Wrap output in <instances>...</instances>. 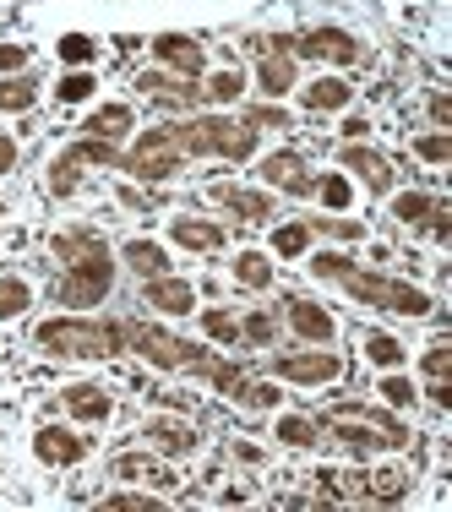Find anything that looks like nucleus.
<instances>
[{
  "label": "nucleus",
  "mask_w": 452,
  "mask_h": 512,
  "mask_svg": "<svg viewBox=\"0 0 452 512\" xmlns=\"http://www.w3.org/2000/svg\"><path fill=\"white\" fill-rule=\"evenodd\" d=\"M28 60V44H0V71H17Z\"/></svg>",
  "instance_id": "47"
},
{
  "label": "nucleus",
  "mask_w": 452,
  "mask_h": 512,
  "mask_svg": "<svg viewBox=\"0 0 452 512\" xmlns=\"http://www.w3.org/2000/svg\"><path fill=\"white\" fill-rule=\"evenodd\" d=\"M11 169H17V142L0 131V175H11Z\"/></svg>",
  "instance_id": "49"
},
{
  "label": "nucleus",
  "mask_w": 452,
  "mask_h": 512,
  "mask_svg": "<svg viewBox=\"0 0 452 512\" xmlns=\"http://www.w3.org/2000/svg\"><path fill=\"white\" fill-rule=\"evenodd\" d=\"M376 393H382L393 409H409V404H414V382H409V376H398V371L382 376V387H376Z\"/></svg>",
  "instance_id": "39"
},
{
  "label": "nucleus",
  "mask_w": 452,
  "mask_h": 512,
  "mask_svg": "<svg viewBox=\"0 0 452 512\" xmlns=\"http://www.w3.org/2000/svg\"><path fill=\"white\" fill-rule=\"evenodd\" d=\"M316 425H322L333 442H344L349 453H393V447H409V425H403L398 414L365 409V404H338Z\"/></svg>",
  "instance_id": "3"
},
{
  "label": "nucleus",
  "mask_w": 452,
  "mask_h": 512,
  "mask_svg": "<svg viewBox=\"0 0 452 512\" xmlns=\"http://www.w3.org/2000/svg\"><path fill=\"white\" fill-rule=\"evenodd\" d=\"M431 120H436V126H452V99H447V93H431Z\"/></svg>",
  "instance_id": "48"
},
{
  "label": "nucleus",
  "mask_w": 452,
  "mask_h": 512,
  "mask_svg": "<svg viewBox=\"0 0 452 512\" xmlns=\"http://www.w3.org/2000/svg\"><path fill=\"white\" fill-rule=\"evenodd\" d=\"M93 55H99V44H93L88 33H66V39H60V60H71V66H88Z\"/></svg>",
  "instance_id": "38"
},
{
  "label": "nucleus",
  "mask_w": 452,
  "mask_h": 512,
  "mask_svg": "<svg viewBox=\"0 0 452 512\" xmlns=\"http://www.w3.org/2000/svg\"><path fill=\"white\" fill-rule=\"evenodd\" d=\"M28 284L22 278H0V322H11V316H22L28 311Z\"/></svg>",
  "instance_id": "33"
},
{
  "label": "nucleus",
  "mask_w": 452,
  "mask_h": 512,
  "mask_svg": "<svg viewBox=\"0 0 452 512\" xmlns=\"http://www.w3.org/2000/svg\"><path fill=\"white\" fill-rule=\"evenodd\" d=\"M33 453H39L44 463H55V469H66V463H82L88 458V442L71 431H60V425H44L39 436H33Z\"/></svg>",
  "instance_id": "14"
},
{
  "label": "nucleus",
  "mask_w": 452,
  "mask_h": 512,
  "mask_svg": "<svg viewBox=\"0 0 452 512\" xmlns=\"http://www.w3.org/2000/svg\"><path fill=\"white\" fill-rule=\"evenodd\" d=\"M316 191H322V202L333 207V213H344V207H349V197H354L344 175H327V180H316Z\"/></svg>",
  "instance_id": "41"
},
{
  "label": "nucleus",
  "mask_w": 452,
  "mask_h": 512,
  "mask_svg": "<svg viewBox=\"0 0 452 512\" xmlns=\"http://www.w3.org/2000/svg\"><path fill=\"white\" fill-rule=\"evenodd\" d=\"M414 153H420L425 164H447V158H452V137H447V131H436V137H420V142H414Z\"/></svg>",
  "instance_id": "44"
},
{
  "label": "nucleus",
  "mask_w": 452,
  "mask_h": 512,
  "mask_svg": "<svg viewBox=\"0 0 452 512\" xmlns=\"http://www.w3.org/2000/svg\"><path fill=\"white\" fill-rule=\"evenodd\" d=\"M39 82L33 77H0V109H33Z\"/></svg>",
  "instance_id": "30"
},
{
  "label": "nucleus",
  "mask_w": 452,
  "mask_h": 512,
  "mask_svg": "<svg viewBox=\"0 0 452 512\" xmlns=\"http://www.w3.org/2000/svg\"><path fill=\"white\" fill-rule=\"evenodd\" d=\"M120 338H126L148 365H158V371H202L207 365V355L197 344H186V338L164 333V327H153V322H120Z\"/></svg>",
  "instance_id": "6"
},
{
  "label": "nucleus",
  "mask_w": 452,
  "mask_h": 512,
  "mask_svg": "<svg viewBox=\"0 0 452 512\" xmlns=\"http://www.w3.org/2000/svg\"><path fill=\"white\" fill-rule=\"evenodd\" d=\"M66 409L77 414V420H88V425H99V420H109V393L104 387H93V382H77V387H66Z\"/></svg>",
  "instance_id": "22"
},
{
  "label": "nucleus",
  "mask_w": 452,
  "mask_h": 512,
  "mask_svg": "<svg viewBox=\"0 0 452 512\" xmlns=\"http://www.w3.org/2000/svg\"><path fill=\"white\" fill-rule=\"evenodd\" d=\"M431 213H436V197H425V191H403V197H393L398 224H425Z\"/></svg>",
  "instance_id": "29"
},
{
  "label": "nucleus",
  "mask_w": 452,
  "mask_h": 512,
  "mask_svg": "<svg viewBox=\"0 0 452 512\" xmlns=\"http://www.w3.org/2000/svg\"><path fill=\"white\" fill-rule=\"evenodd\" d=\"M305 246H311V224H284L273 235V251L278 256H305Z\"/></svg>",
  "instance_id": "34"
},
{
  "label": "nucleus",
  "mask_w": 452,
  "mask_h": 512,
  "mask_svg": "<svg viewBox=\"0 0 452 512\" xmlns=\"http://www.w3.org/2000/svg\"><path fill=\"white\" fill-rule=\"evenodd\" d=\"M360 344H365V360H376L382 371H398V365H403V355H409V349H403L393 333H365Z\"/></svg>",
  "instance_id": "28"
},
{
  "label": "nucleus",
  "mask_w": 452,
  "mask_h": 512,
  "mask_svg": "<svg viewBox=\"0 0 452 512\" xmlns=\"http://www.w3.org/2000/svg\"><path fill=\"white\" fill-rule=\"evenodd\" d=\"M262 50V66H256V82H262L267 99H284L295 88V39H256Z\"/></svg>",
  "instance_id": "9"
},
{
  "label": "nucleus",
  "mask_w": 452,
  "mask_h": 512,
  "mask_svg": "<svg viewBox=\"0 0 452 512\" xmlns=\"http://www.w3.org/2000/svg\"><path fill=\"white\" fill-rule=\"evenodd\" d=\"M55 256L66 262V273H60V284H55L60 306H99L109 295L115 262H109L104 235H93V229H66V235H55Z\"/></svg>",
  "instance_id": "1"
},
{
  "label": "nucleus",
  "mask_w": 452,
  "mask_h": 512,
  "mask_svg": "<svg viewBox=\"0 0 452 512\" xmlns=\"http://www.w3.org/2000/svg\"><path fill=\"white\" fill-rule=\"evenodd\" d=\"M126 267H131V273H142V278H158V273H169V256H164V246H153V240H131V246H126Z\"/></svg>",
  "instance_id": "25"
},
{
  "label": "nucleus",
  "mask_w": 452,
  "mask_h": 512,
  "mask_svg": "<svg viewBox=\"0 0 452 512\" xmlns=\"http://www.w3.org/2000/svg\"><path fill=\"white\" fill-rule=\"evenodd\" d=\"M148 306H153V311H164V316H191V306H197V295H191V284H186V278L158 273V278H148Z\"/></svg>",
  "instance_id": "15"
},
{
  "label": "nucleus",
  "mask_w": 452,
  "mask_h": 512,
  "mask_svg": "<svg viewBox=\"0 0 452 512\" xmlns=\"http://www.w3.org/2000/svg\"><path fill=\"white\" fill-rule=\"evenodd\" d=\"M213 202H224L229 213H240L246 224H267L273 218V197L267 191H240V186H213Z\"/></svg>",
  "instance_id": "18"
},
{
  "label": "nucleus",
  "mask_w": 452,
  "mask_h": 512,
  "mask_svg": "<svg viewBox=\"0 0 452 512\" xmlns=\"http://www.w3.org/2000/svg\"><path fill=\"white\" fill-rule=\"evenodd\" d=\"M153 55L164 60V66H175L180 77H197V71H202V44L186 39V33H158V39H153Z\"/></svg>",
  "instance_id": "17"
},
{
  "label": "nucleus",
  "mask_w": 452,
  "mask_h": 512,
  "mask_svg": "<svg viewBox=\"0 0 452 512\" xmlns=\"http://www.w3.org/2000/svg\"><path fill=\"white\" fill-rule=\"evenodd\" d=\"M273 371L284 382H305V387H322V382H338L344 376V360L333 349H305V355H278Z\"/></svg>",
  "instance_id": "10"
},
{
  "label": "nucleus",
  "mask_w": 452,
  "mask_h": 512,
  "mask_svg": "<svg viewBox=\"0 0 452 512\" xmlns=\"http://www.w3.org/2000/svg\"><path fill=\"white\" fill-rule=\"evenodd\" d=\"M344 137H349V142H360V137H365V120H360V115L344 120Z\"/></svg>",
  "instance_id": "51"
},
{
  "label": "nucleus",
  "mask_w": 452,
  "mask_h": 512,
  "mask_svg": "<svg viewBox=\"0 0 452 512\" xmlns=\"http://www.w3.org/2000/svg\"><path fill=\"white\" fill-rule=\"evenodd\" d=\"M273 333H278V322H273L267 311H251L246 322H240V338H246V344H256V349L273 344Z\"/></svg>",
  "instance_id": "36"
},
{
  "label": "nucleus",
  "mask_w": 452,
  "mask_h": 512,
  "mask_svg": "<svg viewBox=\"0 0 452 512\" xmlns=\"http://www.w3.org/2000/svg\"><path fill=\"white\" fill-rule=\"evenodd\" d=\"M316 436H322V425L305 420V414H284V420H278V442H289V447H311Z\"/></svg>",
  "instance_id": "31"
},
{
  "label": "nucleus",
  "mask_w": 452,
  "mask_h": 512,
  "mask_svg": "<svg viewBox=\"0 0 452 512\" xmlns=\"http://www.w3.org/2000/svg\"><path fill=\"white\" fill-rule=\"evenodd\" d=\"M104 507H109V512H158L164 502H158V496H148V491H126V496H109Z\"/></svg>",
  "instance_id": "42"
},
{
  "label": "nucleus",
  "mask_w": 452,
  "mask_h": 512,
  "mask_svg": "<svg viewBox=\"0 0 452 512\" xmlns=\"http://www.w3.org/2000/svg\"><path fill=\"white\" fill-rule=\"evenodd\" d=\"M93 164H120L115 142H99V137L71 142V148L50 164V191H55V197H71V191L82 186V169H93Z\"/></svg>",
  "instance_id": "8"
},
{
  "label": "nucleus",
  "mask_w": 452,
  "mask_h": 512,
  "mask_svg": "<svg viewBox=\"0 0 452 512\" xmlns=\"http://www.w3.org/2000/svg\"><path fill=\"white\" fill-rule=\"evenodd\" d=\"M311 273L316 278H333V284H344L360 306H376V311H398V316H431V295L414 284H398V278H382V273H360V267L349 262V256L338 251H322L311 256Z\"/></svg>",
  "instance_id": "2"
},
{
  "label": "nucleus",
  "mask_w": 452,
  "mask_h": 512,
  "mask_svg": "<svg viewBox=\"0 0 452 512\" xmlns=\"http://www.w3.org/2000/svg\"><path fill=\"white\" fill-rule=\"evenodd\" d=\"M300 99H305V109H316V115H322V109H344L354 99V88H349L344 77H316L311 88H300Z\"/></svg>",
  "instance_id": "23"
},
{
  "label": "nucleus",
  "mask_w": 452,
  "mask_h": 512,
  "mask_svg": "<svg viewBox=\"0 0 452 512\" xmlns=\"http://www.w3.org/2000/svg\"><path fill=\"white\" fill-rule=\"evenodd\" d=\"M169 235L186 251H218L224 246V224H207V218H169Z\"/></svg>",
  "instance_id": "19"
},
{
  "label": "nucleus",
  "mask_w": 452,
  "mask_h": 512,
  "mask_svg": "<svg viewBox=\"0 0 452 512\" xmlns=\"http://www.w3.org/2000/svg\"><path fill=\"white\" fill-rule=\"evenodd\" d=\"M235 284L267 289V284H273V262H267L262 251H240V256H235Z\"/></svg>",
  "instance_id": "27"
},
{
  "label": "nucleus",
  "mask_w": 452,
  "mask_h": 512,
  "mask_svg": "<svg viewBox=\"0 0 452 512\" xmlns=\"http://www.w3.org/2000/svg\"><path fill=\"white\" fill-rule=\"evenodd\" d=\"M289 327H295L305 344H333V333H338V322L316 300H289Z\"/></svg>",
  "instance_id": "16"
},
{
  "label": "nucleus",
  "mask_w": 452,
  "mask_h": 512,
  "mask_svg": "<svg viewBox=\"0 0 452 512\" xmlns=\"http://www.w3.org/2000/svg\"><path fill=\"white\" fill-rule=\"evenodd\" d=\"M39 349H50L60 360H104V355H120V322H88V316H50L39 322Z\"/></svg>",
  "instance_id": "4"
},
{
  "label": "nucleus",
  "mask_w": 452,
  "mask_h": 512,
  "mask_svg": "<svg viewBox=\"0 0 452 512\" xmlns=\"http://www.w3.org/2000/svg\"><path fill=\"white\" fill-rule=\"evenodd\" d=\"M175 131V148L180 153H213V158H251L256 153V131L246 126V120H224V115H197V120H180Z\"/></svg>",
  "instance_id": "5"
},
{
  "label": "nucleus",
  "mask_w": 452,
  "mask_h": 512,
  "mask_svg": "<svg viewBox=\"0 0 452 512\" xmlns=\"http://www.w3.org/2000/svg\"><path fill=\"white\" fill-rule=\"evenodd\" d=\"M240 93H246V77H240V71L229 66V71H218V77L202 88V99H213V104H235Z\"/></svg>",
  "instance_id": "32"
},
{
  "label": "nucleus",
  "mask_w": 452,
  "mask_h": 512,
  "mask_svg": "<svg viewBox=\"0 0 452 512\" xmlns=\"http://www.w3.org/2000/svg\"><path fill=\"white\" fill-rule=\"evenodd\" d=\"M202 327H207V338H218V344H240V322L229 311H202Z\"/></svg>",
  "instance_id": "35"
},
{
  "label": "nucleus",
  "mask_w": 452,
  "mask_h": 512,
  "mask_svg": "<svg viewBox=\"0 0 452 512\" xmlns=\"http://www.w3.org/2000/svg\"><path fill=\"white\" fill-rule=\"evenodd\" d=\"M82 131H88V137H99V142L126 137V131H131V104H104V109H93Z\"/></svg>",
  "instance_id": "24"
},
{
  "label": "nucleus",
  "mask_w": 452,
  "mask_h": 512,
  "mask_svg": "<svg viewBox=\"0 0 452 512\" xmlns=\"http://www.w3.org/2000/svg\"><path fill=\"white\" fill-rule=\"evenodd\" d=\"M425 393H431V404H436V409H452V393H447V382H431Z\"/></svg>",
  "instance_id": "50"
},
{
  "label": "nucleus",
  "mask_w": 452,
  "mask_h": 512,
  "mask_svg": "<svg viewBox=\"0 0 452 512\" xmlns=\"http://www.w3.org/2000/svg\"><path fill=\"white\" fill-rule=\"evenodd\" d=\"M256 175H262L273 191H284V197H311L316 191V175H311V164H305L300 153H267Z\"/></svg>",
  "instance_id": "12"
},
{
  "label": "nucleus",
  "mask_w": 452,
  "mask_h": 512,
  "mask_svg": "<svg viewBox=\"0 0 452 512\" xmlns=\"http://www.w3.org/2000/svg\"><path fill=\"white\" fill-rule=\"evenodd\" d=\"M344 169H354V175L365 180V191H376V197L393 191V164H387L382 153H371L365 142H349V148H344Z\"/></svg>",
  "instance_id": "13"
},
{
  "label": "nucleus",
  "mask_w": 452,
  "mask_h": 512,
  "mask_svg": "<svg viewBox=\"0 0 452 512\" xmlns=\"http://www.w3.org/2000/svg\"><path fill=\"white\" fill-rule=\"evenodd\" d=\"M115 480H131V485H175V474H169L158 458H148V453H120L115 458Z\"/></svg>",
  "instance_id": "21"
},
{
  "label": "nucleus",
  "mask_w": 452,
  "mask_h": 512,
  "mask_svg": "<svg viewBox=\"0 0 452 512\" xmlns=\"http://www.w3.org/2000/svg\"><path fill=\"white\" fill-rule=\"evenodd\" d=\"M246 126L251 131H289V115H284V109H278V104H256V109H246Z\"/></svg>",
  "instance_id": "40"
},
{
  "label": "nucleus",
  "mask_w": 452,
  "mask_h": 512,
  "mask_svg": "<svg viewBox=\"0 0 452 512\" xmlns=\"http://www.w3.org/2000/svg\"><path fill=\"white\" fill-rule=\"evenodd\" d=\"M295 55H305V60H333V66H360V60H365V50L354 44V33H344V28H311V33H300Z\"/></svg>",
  "instance_id": "11"
},
{
  "label": "nucleus",
  "mask_w": 452,
  "mask_h": 512,
  "mask_svg": "<svg viewBox=\"0 0 452 512\" xmlns=\"http://www.w3.org/2000/svg\"><path fill=\"white\" fill-rule=\"evenodd\" d=\"M55 93H60V104H82L93 93V77H88V71H71V77H60Z\"/></svg>",
  "instance_id": "45"
},
{
  "label": "nucleus",
  "mask_w": 452,
  "mask_h": 512,
  "mask_svg": "<svg viewBox=\"0 0 452 512\" xmlns=\"http://www.w3.org/2000/svg\"><path fill=\"white\" fill-rule=\"evenodd\" d=\"M403 491H409V474H403V469H376V474H365V502H398Z\"/></svg>",
  "instance_id": "26"
},
{
  "label": "nucleus",
  "mask_w": 452,
  "mask_h": 512,
  "mask_svg": "<svg viewBox=\"0 0 452 512\" xmlns=\"http://www.w3.org/2000/svg\"><path fill=\"white\" fill-rule=\"evenodd\" d=\"M235 398H240L246 409H278V398H284V393H278L273 382H251V376H246V387H240Z\"/></svg>",
  "instance_id": "37"
},
{
  "label": "nucleus",
  "mask_w": 452,
  "mask_h": 512,
  "mask_svg": "<svg viewBox=\"0 0 452 512\" xmlns=\"http://www.w3.org/2000/svg\"><path fill=\"white\" fill-rule=\"evenodd\" d=\"M120 164H126L137 180H175V175H180V164H186V153L175 148V131L158 126V131H142L137 148L120 158Z\"/></svg>",
  "instance_id": "7"
},
{
  "label": "nucleus",
  "mask_w": 452,
  "mask_h": 512,
  "mask_svg": "<svg viewBox=\"0 0 452 512\" xmlns=\"http://www.w3.org/2000/svg\"><path fill=\"white\" fill-rule=\"evenodd\" d=\"M311 229H327V235H338V240H360L365 235V224H354V218H316Z\"/></svg>",
  "instance_id": "46"
},
{
  "label": "nucleus",
  "mask_w": 452,
  "mask_h": 512,
  "mask_svg": "<svg viewBox=\"0 0 452 512\" xmlns=\"http://www.w3.org/2000/svg\"><path fill=\"white\" fill-rule=\"evenodd\" d=\"M148 442L158 447V453H169V458L197 453V431H191L186 420H148Z\"/></svg>",
  "instance_id": "20"
},
{
  "label": "nucleus",
  "mask_w": 452,
  "mask_h": 512,
  "mask_svg": "<svg viewBox=\"0 0 452 512\" xmlns=\"http://www.w3.org/2000/svg\"><path fill=\"white\" fill-rule=\"evenodd\" d=\"M447 365H452V344L436 338V344L425 349V376H431V382H447Z\"/></svg>",
  "instance_id": "43"
}]
</instances>
